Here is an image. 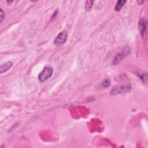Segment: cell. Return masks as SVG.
<instances>
[{
  "label": "cell",
  "instance_id": "6da1fadb",
  "mask_svg": "<svg viewBox=\"0 0 148 148\" xmlns=\"http://www.w3.org/2000/svg\"><path fill=\"white\" fill-rule=\"evenodd\" d=\"M53 74V68L51 66H46L38 75V80L41 83H43L50 78Z\"/></svg>",
  "mask_w": 148,
  "mask_h": 148
},
{
  "label": "cell",
  "instance_id": "7a4b0ae2",
  "mask_svg": "<svg viewBox=\"0 0 148 148\" xmlns=\"http://www.w3.org/2000/svg\"><path fill=\"white\" fill-rule=\"evenodd\" d=\"M130 53V47L126 46L124 47L122 50L119 53H118L115 57L113 61V64L115 66L117 65L120 61H121L123 59L129 55Z\"/></svg>",
  "mask_w": 148,
  "mask_h": 148
},
{
  "label": "cell",
  "instance_id": "30bf717a",
  "mask_svg": "<svg viewBox=\"0 0 148 148\" xmlns=\"http://www.w3.org/2000/svg\"><path fill=\"white\" fill-rule=\"evenodd\" d=\"M4 19H5V14L3 11V9H1V16H0V20H1V23L3 22Z\"/></svg>",
  "mask_w": 148,
  "mask_h": 148
},
{
  "label": "cell",
  "instance_id": "8fae6325",
  "mask_svg": "<svg viewBox=\"0 0 148 148\" xmlns=\"http://www.w3.org/2000/svg\"><path fill=\"white\" fill-rule=\"evenodd\" d=\"M137 3L139 4V5H142L143 3H144V1H137Z\"/></svg>",
  "mask_w": 148,
  "mask_h": 148
},
{
  "label": "cell",
  "instance_id": "8992f818",
  "mask_svg": "<svg viewBox=\"0 0 148 148\" xmlns=\"http://www.w3.org/2000/svg\"><path fill=\"white\" fill-rule=\"evenodd\" d=\"M13 66V63L11 61H7L1 65L0 67V71H1V74H3L7 71H8L9 69L11 68V67Z\"/></svg>",
  "mask_w": 148,
  "mask_h": 148
},
{
  "label": "cell",
  "instance_id": "52a82bcc",
  "mask_svg": "<svg viewBox=\"0 0 148 148\" xmlns=\"http://www.w3.org/2000/svg\"><path fill=\"white\" fill-rule=\"evenodd\" d=\"M126 3V1H123V0L122 1V0H119L116 4L115 10L117 12H119L122 9V8L124 7Z\"/></svg>",
  "mask_w": 148,
  "mask_h": 148
},
{
  "label": "cell",
  "instance_id": "5b68a950",
  "mask_svg": "<svg viewBox=\"0 0 148 148\" xmlns=\"http://www.w3.org/2000/svg\"><path fill=\"white\" fill-rule=\"evenodd\" d=\"M146 27H147L146 20L145 19H141L139 22V30L142 36H144L145 32L146 30Z\"/></svg>",
  "mask_w": 148,
  "mask_h": 148
},
{
  "label": "cell",
  "instance_id": "9c48e42d",
  "mask_svg": "<svg viewBox=\"0 0 148 148\" xmlns=\"http://www.w3.org/2000/svg\"><path fill=\"white\" fill-rule=\"evenodd\" d=\"M111 84V80L109 79H105L103 82V86L104 87H108Z\"/></svg>",
  "mask_w": 148,
  "mask_h": 148
},
{
  "label": "cell",
  "instance_id": "ba28073f",
  "mask_svg": "<svg viewBox=\"0 0 148 148\" xmlns=\"http://www.w3.org/2000/svg\"><path fill=\"white\" fill-rule=\"evenodd\" d=\"M94 1H87L86 2V9L87 11H89L93 7V4Z\"/></svg>",
  "mask_w": 148,
  "mask_h": 148
},
{
  "label": "cell",
  "instance_id": "3957f363",
  "mask_svg": "<svg viewBox=\"0 0 148 148\" xmlns=\"http://www.w3.org/2000/svg\"><path fill=\"white\" fill-rule=\"evenodd\" d=\"M68 33L67 31L64 30L60 32L56 37L54 41V44L56 46H61L65 43L67 40Z\"/></svg>",
  "mask_w": 148,
  "mask_h": 148
},
{
  "label": "cell",
  "instance_id": "277c9868",
  "mask_svg": "<svg viewBox=\"0 0 148 148\" xmlns=\"http://www.w3.org/2000/svg\"><path fill=\"white\" fill-rule=\"evenodd\" d=\"M131 91V87L130 86H121L115 87L111 91V94L116 95L121 93L129 92Z\"/></svg>",
  "mask_w": 148,
  "mask_h": 148
}]
</instances>
